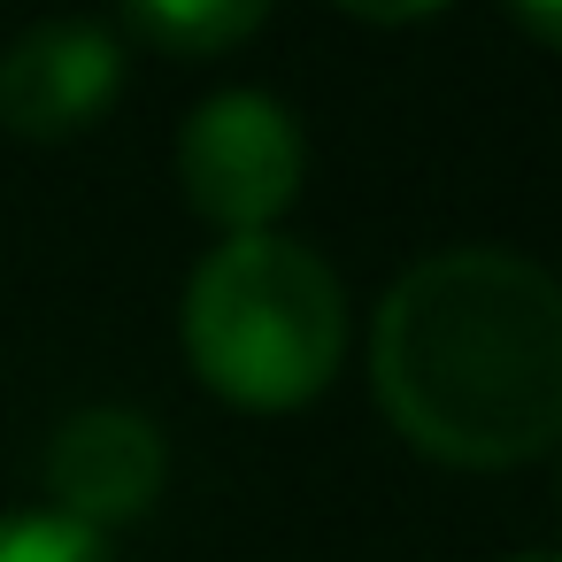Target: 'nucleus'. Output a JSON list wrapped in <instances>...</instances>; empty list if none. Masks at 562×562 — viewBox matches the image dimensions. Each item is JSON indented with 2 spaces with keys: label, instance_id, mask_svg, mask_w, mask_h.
Segmentation results:
<instances>
[{
  "label": "nucleus",
  "instance_id": "obj_1",
  "mask_svg": "<svg viewBox=\"0 0 562 562\" xmlns=\"http://www.w3.org/2000/svg\"><path fill=\"white\" fill-rule=\"evenodd\" d=\"M370 385L408 447L508 470L562 439V285L508 247L416 262L370 331Z\"/></svg>",
  "mask_w": 562,
  "mask_h": 562
},
{
  "label": "nucleus",
  "instance_id": "obj_2",
  "mask_svg": "<svg viewBox=\"0 0 562 562\" xmlns=\"http://www.w3.org/2000/svg\"><path fill=\"white\" fill-rule=\"evenodd\" d=\"M186 362L232 408L278 416L331 385L347 355V301L324 255L301 239L255 232L201 255L186 285Z\"/></svg>",
  "mask_w": 562,
  "mask_h": 562
},
{
  "label": "nucleus",
  "instance_id": "obj_3",
  "mask_svg": "<svg viewBox=\"0 0 562 562\" xmlns=\"http://www.w3.org/2000/svg\"><path fill=\"white\" fill-rule=\"evenodd\" d=\"M301 170H308V139H301L293 109L255 86L201 101L178 132V186L224 239L270 232L293 209Z\"/></svg>",
  "mask_w": 562,
  "mask_h": 562
},
{
  "label": "nucleus",
  "instance_id": "obj_4",
  "mask_svg": "<svg viewBox=\"0 0 562 562\" xmlns=\"http://www.w3.org/2000/svg\"><path fill=\"white\" fill-rule=\"evenodd\" d=\"M116 86H124L116 32H101L86 16H55V24H32L0 55V124L24 139H70L109 116Z\"/></svg>",
  "mask_w": 562,
  "mask_h": 562
},
{
  "label": "nucleus",
  "instance_id": "obj_5",
  "mask_svg": "<svg viewBox=\"0 0 562 562\" xmlns=\"http://www.w3.org/2000/svg\"><path fill=\"white\" fill-rule=\"evenodd\" d=\"M162 477H170V447L139 408H78L47 447L55 516H70L86 531L147 516L162 501Z\"/></svg>",
  "mask_w": 562,
  "mask_h": 562
},
{
  "label": "nucleus",
  "instance_id": "obj_6",
  "mask_svg": "<svg viewBox=\"0 0 562 562\" xmlns=\"http://www.w3.org/2000/svg\"><path fill=\"white\" fill-rule=\"evenodd\" d=\"M270 16V0H124V24L162 55H224Z\"/></svg>",
  "mask_w": 562,
  "mask_h": 562
},
{
  "label": "nucleus",
  "instance_id": "obj_7",
  "mask_svg": "<svg viewBox=\"0 0 562 562\" xmlns=\"http://www.w3.org/2000/svg\"><path fill=\"white\" fill-rule=\"evenodd\" d=\"M0 562H116L101 531L55 516V508H24V516H0Z\"/></svg>",
  "mask_w": 562,
  "mask_h": 562
},
{
  "label": "nucleus",
  "instance_id": "obj_8",
  "mask_svg": "<svg viewBox=\"0 0 562 562\" xmlns=\"http://www.w3.org/2000/svg\"><path fill=\"white\" fill-rule=\"evenodd\" d=\"M339 9L362 24H416V16H439L447 0H339Z\"/></svg>",
  "mask_w": 562,
  "mask_h": 562
},
{
  "label": "nucleus",
  "instance_id": "obj_9",
  "mask_svg": "<svg viewBox=\"0 0 562 562\" xmlns=\"http://www.w3.org/2000/svg\"><path fill=\"white\" fill-rule=\"evenodd\" d=\"M508 9H516V24H524L531 40L562 47V0H508Z\"/></svg>",
  "mask_w": 562,
  "mask_h": 562
},
{
  "label": "nucleus",
  "instance_id": "obj_10",
  "mask_svg": "<svg viewBox=\"0 0 562 562\" xmlns=\"http://www.w3.org/2000/svg\"><path fill=\"white\" fill-rule=\"evenodd\" d=\"M508 562H562V554H508Z\"/></svg>",
  "mask_w": 562,
  "mask_h": 562
}]
</instances>
